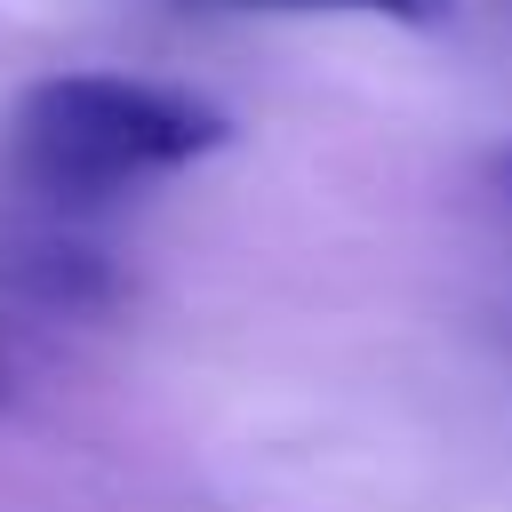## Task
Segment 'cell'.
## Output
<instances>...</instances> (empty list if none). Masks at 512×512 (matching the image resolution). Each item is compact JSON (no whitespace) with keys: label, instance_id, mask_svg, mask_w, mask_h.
<instances>
[{"label":"cell","instance_id":"1","mask_svg":"<svg viewBox=\"0 0 512 512\" xmlns=\"http://www.w3.org/2000/svg\"><path fill=\"white\" fill-rule=\"evenodd\" d=\"M232 144L224 104L144 80V72H56L16 96L8 176L40 200V216H96L120 192H144Z\"/></svg>","mask_w":512,"mask_h":512},{"label":"cell","instance_id":"2","mask_svg":"<svg viewBox=\"0 0 512 512\" xmlns=\"http://www.w3.org/2000/svg\"><path fill=\"white\" fill-rule=\"evenodd\" d=\"M0 288L24 312H56V320H96L128 296L120 256L80 224V216H40L24 232L0 240Z\"/></svg>","mask_w":512,"mask_h":512},{"label":"cell","instance_id":"3","mask_svg":"<svg viewBox=\"0 0 512 512\" xmlns=\"http://www.w3.org/2000/svg\"><path fill=\"white\" fill-rule=\"evenodd\" d=\"M224 16H392V24H440L448 0H184Z\"/></svg>","mask_w":512,"mask_h":512},{"label":"cell","instance_id":"4","mask_svg":"<svg viewBox=\"0 0 512 512\" xmlns=\"http://www.w3.org/2000/svg\"><path fill=\"white\" fill-rule=\"evenodd\" d=\"M496 184H504V192H512V152H504V160H496Z\"/></svg>","mask_w":512,"mask_h":512},{"label":"cell","instance_id":"5","mask_svg":"<svg viewBox=\"0 0 512 512\" xmlns=\"http://www.w3.org/2000/svg\"><path fill=\"white\" fill-rule=\"evenodd\" d=\"M0 392H8V344H0Z\"/></svg>","mask_w":512,"mask_h":512}]
</instances>
